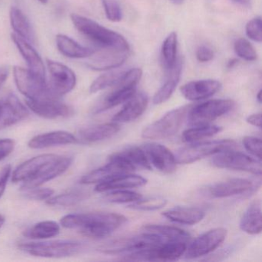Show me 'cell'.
I'll use <instances>...</instances> for the list:
<instances>
[{"instance_id":"obj_1","label":"cell","mask_w":262,"mask_h":262,"mask_svg":"<svg viewBox=\"0 0 262 262\" xmlns=\"http://www.w3.org/2000/svg\"><path fill=\"white\" fill-rule=\"evenodd\" d=\"M127 217L110 212H91L64 216L60 223L64 228L76 229L86 237L103 238L113 234L124 224Z\"/></svg>"},{"instance_id":"obj_2","label":"cell","mask_w":262,"mask_h":262,"mask_svg":"<svg viewBox=\"0 0 262 262\" xmlns=\"http://www.w3.org/2000/svg\"><path fill=\"white\" fill-rule=\"evenodd\" d=\"M70 18L75 28L81 34L102 48L129 51L128 41L119 33L80 15L73 13Z\"/></svg>"},{"instance_id":"obj_3","label":"cell","mask_w":262,"mask_h":262,"mask_svg":"<svg viewBox=\"0 0 262 262\" xmlns=\"http://www.w3.org/2000/svg\"><path fill=\"white\" fill-rule=\"evenodd\" d=\"M142 76L141 69L134 68L125 72L123 77L115 85L114 90L101 99L93 108V113H102L127 102L136 93V86Z\"/></svg>"},{"instance_id":"obj_4","label":"cell","mask_w":262,"mask_h":262,"mask_svg":"<svg viewBox=\"0 0 262 262\" xmlns=\"http://www.w3.org/2000/svg\"><path fill=\"white\" fill-rule=\"evenodd\" d=\"M191 105H184L174 108L156 122L147 125L142 133L146 139H165L176 135L188 117Z\"/></svg>"},{"instance_id":"obj_5","label":"cell","mask_w":262,"mask_h":262,"mask_svg":"<svg viewBox=\"0 0 262 262\" xmlns=\"http://www.w3.org/2000/svg\"><path fill=\"white\" fill-rule=\"evenodd\" d=\"M19 248L24 252L37 257L62 258L76 255L83 250V245L74 241L21 243Z\"/></svg>"},{"instance_id":"obj_6","label":"cell","mask_w":262,"mask_h":262,"mask_svg":"<svg viewBox=\"0 0 262 262\" xmlns=\"http://www.w3.org/2000/svg\"><path fill=\"white\" fill-rule=\"evenodd\" d=\"M235 147L236 142L231 139L195 142L178 150L174 156L177 164H191L208 156L233 150Z\"/></svg>"},{"instance_id":"obj_7","label":"cell","mask_w":262,"mask_h":262,"mask_svg":"<svg viewBox=\"0 0 262 262\" xmlns=\"http://www.w3.org/2000/svg\"><path fill=\"white\" fill-rule=\"evenodd\" d=\"M165 242V240L159 234L145 231L131 237H122L113 241L103 246H101L99 251L107 254L134 252L140 250L156 248Z\"/></svg>"},{"instance_id":"obj_8","label":"cell","mask_w":262,"mask_h":262,"mask_svg":"<svg viewBox=\"0 0 262 262\" xmlns=\"http://www.w3.org/2000/svg\"><path fill=\"white\" fill-rule=\"evenodd\" d=\"M234 106V102L231 99H213L191 106L187 118L190 125H207L227 114Z\"/></svg>"},{"instance_id":"obj_9","label":"cell","mask_w":262,"mask_h":262,"mask_svg":"<svg viewBox=\"0 0 262 262\" xmlns=\"http://www.w3.org/2000/svg\"><path fill=\"white\" fill-rule=\"evenodd\" d=\"M211 164L219 168L245 171L256 176H261V161L233 150L214 155L211 159Z\"/></svg>"},{"instance_id":"obj_10","label":"cell","mask_w":262,"mask_h":262,"mask_svg":"<svg viewBox=\"0 0 262 262\" xmlns=\"http://www.w3.org/2000/svg\"><path fill=\"white\" fill-rule=\"evenodd\" d=\"M13 76L18 90L27 99H39L55 96L49 90L47 81L40 79L30 70L16 66L13 67Z\"/></svg>"},{"instance_id":"obj_11","label":"cell","mask_w":262,"mask_h":262,"mask_svg":"<svg viewBox=\"0 0 262 262\" xmlns=\"http://www.w3.org/2000/svg\"><path fill=\"white\" fill-rule=\"evenodd\" d=\"M47 64L50 74V82H47L50 93L59 98L73 91L76 85L74 72L67 66L52 59H47Z\"/></svg>"},{"instance_id":"obj_12","label":"cell","mask_w":262,"mask_h":262,"mask_svg":"<svg viewBox=\"0 0 262 262\" xmlns=\"http://www.w3.org/2000/svg\"><path fill=\"white\" fill-rule=\"evenodd\" d=\"M227 230L223 228H214L199 236L187 247L185 258L194 259L207 255L217 249L226 238Z\"/></svg>"},{"instance_id":"obj_13","label":"cell","mask_w":262,"mask_h":262,"mask_svg":"<svg viewBox=\"0 0 262 262\" xmlns=\"http://www.w3.org/2000/svg\"><path fill=\"white\" fill-rule=\"evenodd\" d=\"M27 105L35 114L44 119H55L73 116V110L59 100V97L48 96L39 99H27Z\"/></svg>"},{"instance_id":"obj_14","label":"cell","mask_w":262,"mask_h":262,"mask_svg":"<svg viewBox=\"0 0 262 262\" xmlns=\"http://www.w3.org/2000/svg\"><path fill=\"white\" fill-rule=\"evenodd\" d=\"M58 156L55 154H43L26 161L13 171L12 180L15 183H26L33 180Z\"/></svg>"},{"instance_id":"obj_15","label":"cell","mask_w":262,"mask_h":262,"mask_svg":"<svg viewBox=\"0 0 262 262\" xmlns=\"http://www.w3.org/2000/svg\"><path fill=\"white\" fill-rule=\"evenodd\" d=\"M29 111L13 94L7 96L0 102V130L5 129L27 119Z\"/></svg>"},{"instance_id":"obj_16","label":"cell","mask_w":262,"mask_h":262,"mask_svg":"<svg viewBox=\"0 0 262 262\" xmlns=\"http://www.w3.org/2000/svg\"><path fill=\"white\" fill-rule=\"evenodd\" d=\"M150 164L164 174H171L176 170V156L165 145L161 144L147 143L143 146Z\"/></svg>"},{"instance_id":"obj_17","label":"cell","mask_w":262,"mask_h":262,"mask_svg":"<svg viewBox=\"0 0 262 262\" xmlns=\"http://www.w3.org/2000/svg\"><path fill=\"white\" fill-rule=\"evenodd\" d=\"M132 171L133 170L126 164L110 156L106 165L85 174L81 179L80 182L82 184H99Z\"/></svg>"},{"instance_id":"obj_18","label":"cell","mask_w":262,"mask_h":262,"mask_svg":"<svg viewBox=\"0 0 262 262\" xmlns=\"http://www.w3.org/2000/svg\"><path fill=\"white\" fill-rule=\"evenodd\" d=\"M129 51L104 49L100 53L90 56L87 66L96 71H106L120 67L126 61Z\"/></svg>"},{"instance_id":"obj_19","label":"cell","mask_w":262,"mask_h":262,"mask_svg":"<svg viewBox=\"0 0 262 262\" xmlns=\"http://www.w3.org/2000/svg\"><path fill=\"white\" fill-rule=\"evenodd\" d=\"M222 89V83L214 79H202L188 82L181 87L182 96L189 101H199L214 96Z\"/></svg>"},{"instance_id":"obj_20","label":"cell","mask_w":262,"mask_h":262,"mask_svg":"<svg viewBox=\"0 0 262 262\" xmlns=\"http://www.w3.org/2000/svg\"><path fill=\"white\" fill-rule=\"evenodd\" d=\"M73 159L68 156H58L54 161L50 162L40 174L30 182L23 184L22 190L31 189L41 186L46 182L53 180L55 178L63 174L71 165Z\"/></svg>"},{"instance_id":"obj_21","label":"cell","mask_w":262,"mask_h":262,"mask_svg":"<svg viewBox=\"0 0 262 262\" xmlns=\"http://www.w3.org/2000/svg\"><path fill=\"white\" fill-rule=\"evenodd\" d=\"M148 104V97L145 93H136L130 98L122 110L113 118L116 123H128L140 117L146 110Z\"/></svg>"},{"instance_id":"obj_22","label":"cell","mask_w":262,"mask_h":262,"mask_svg":"<svg viewBox=\"0 0 262 262\" xmlns=\"http://www.w3.org/2000/svg\"><path fill=\"white\" fill-rule=\"evenodd\" d=\"M11 37L12 40L13 41L19 53L27 62L29 70L36 76H39L40 79L47 81V74H46L43 61L39 53L33 48V46L30 45L28 41L25 40L18 35L12 34Z\"/></svg>"},{"instance_id":"obj_23","label":"cell","mask_w":262,"mask_h":262,"mask_svg":"<svg viewBox=\"0 0 262 262\" xmlns=\"http://www.w3.org/2000/svg\"><path fill=\"white\" fill-rule=\"evenodd\" d=\"M252 182L245 179H231L214 184L208 187V192L214 199H223L249 191L252 189Z\"/></svg>"},{"instance_id":"obj_24","label":"cell","mask_w":262,"mask_h":262,"mask_svg":"<svg viewBox=\"0 0 262 262\" xmlns=\"http://www.w3.org/2000/svg\"><path fill=\"white\" fill-rule=\"evenodd\" d=\"M120 130V126L116 122L99 124L79 130L78 142L93 144L106 140L116 136Z\"/></svg>"},{"instance_id":"obj_25","label":"cell","mask_w":262,"mask_h":262,"mask_svg":"<svg viewBox=\"0 0 262 262\" xmlns=\"http://www.w3.org/2000/svg\"><path fill=\"white\" fill-rule=\"evenodd\" d=\"M77 138L71 133L65 131H55L39 135L30 139L28 145L33 149H42L58 145L77 144Z\"/></svg>"},{"instance_id":"obj_26","label":"cell","mask_w":262,"mask_h":262,"mask_svg":"<svg viewBox=\"0 0 262 262\" xmlns=\"http://www.w3.org/2000/svg\"><path fill=\"white\" fill-rule=\"evenodd\" d=\"M187 243L183 242H166L156 248L147 250V260L171 261L180 258L185 254Z\"/></svg>"},{"instance_id":"obj_27","label":"cell","mask_w":262,"mask_h":262,"mask_svg":"<svg viewBox=\"0 0 262 262\" xmlns=\"http://www.w3.org/2000/svg\"><path fill=\"white\" fill-rule=\"evenodd\" d=\"M162 215L174 223L194 225L203 220L205 212L196 207L178 206L166 210Z\"/></svg>"},{"instance_id":"obj_28","label":"cell","mask_w":262,"mask_h":262,"mask_svg":"<svg viewBox=\"0 0 262 262\" xmlns=\"http://www.w3.org/2000/svg\"><path fill=\"white\" fill-rule=\"evenodd\" d=\"M146 179L142 176L133 174L132 173L121 174L113 178L106 182L98 184L95 188L97 192H105L113 190L128 189V188H139L146 185Z\"/></svg>"},{"instance_id":"obj_29","label":"cell","mask_w":262,"mask_h":262,"mask_svg":"<svg viewBox=\"0 0 262 262\" xmlns=\"http://www.w3.org/2000/svg\"><path fill=\"white\" fill-rule=\"evenodd\" d=\"M240 228L248 234L256 235L262 231L261 204L254 201L250 204L240 221Z\"/></svg>"},{"instance_id":"obj_30","label":"cell","mask_w":262,"mask_h":262,"mask_svg":"<svg viewBox=\"0 0 262 262\" xmlns=\"http://www.w3.org/2000/svg\"><path fill=\"white\" fill-rule=\"evenodd\" d=\"M112 157L122 161L124 163L133 168V171L137 168L151 170V165L147 158L145 151L137 146L128 147L122 151L112 154Z\"/></svg>"},{"instance_id":"obj_31","label":"cell","mask_w":262,"mask_h":262,"mask_svg":"<svg viewBox=\"0 0 262 262\" xmlns=\"http://www.w3.org/2000/svg\"><path fill=\"white\" fill-rule=\"evenodd\" d=\"M56 46L58 50L63 56L71 59L90 58L95 51L88 47H83L76 41L63 34L56 36Z\"/></svg>"},{"instance_id":"obj_32","label":"cell","mask_w":262,"mask_h":262,"mask_svg":"<svg viewBox=\"0 0 262 262\" xmlns=\"http://www.w3.org/2000/svg\"><path fill=\"white\" fill-rule=\"evenodd\" d=\"M182 70V62L177 61L174 67L168 72L169 74L168 75L165 83L155 94L152 99L155 105L164 103L171 98L180 81Z\"/></svg>"},{"instance_id":"obj_33","label":"cell","mask_w":262,"mask_h":262,"mask_svg":"<svg viewBox=\"0 0 262 262\" xmlns=\"http://www.w3.org/2000/svg\"><path fill=\"white\" fill-rule=\"evenodd\" d=\"M10 24L16 35L29 42H34L35 36L31 24L22 10L13 7L10 12Z\"/></svg>"},{"instance_id":"obj_34","label":"cell","mask_w":262,"mask_h":262,"mask_svg":"<svg viewBox=\"0 0 262 262\" xmlns=\"http://www.w3.org/2000/svg\"><path fill=\"white\" fill-rule=\"evenodd\" d=\"M145 231L159 234L165 242H189L190 234L177 227L162 225H147L143 227Z\"/></svg>"},{"instance_id":"obj_35","label":"cell","mask_w":262,"mask_h":262,"mask_svg":"<svg viewBox=\"0 0 262 262\" xmlns=\"http://www.w3.org/2000/svg\"><path fill=\"white\" fill-rule=\"evenodd\" d=\"M60 231L59 224L53 221L39 222L26 230L24 236L31 239H47L57 236Z\"/></svg>"},{"instance_id":"obj_36","label":"cell","mask_w":262,"mask_h":262,"mask_svg":"<svg viewBox=\"0 0 262 262\" xmlns=\"http://www.w3.org/2000/svg\"><path fill=\"white\" fill-rule=\"evenodd\" d=\"M178 35L176 32L170 33L162 46V62L165 70L170 71L177 62Z\"/></svg>"},{"instance_id":"obj_37","label":"cell","mask_w":262,"mask_h":262,"mask_svg":"<svg viewBox=\"0 0 262 262\" xmlns=\"http://www.w3.org/2000/svg\"><path fill=\"white\" fill-rule=\"evenodd\" d=\"M222 128L217 125H202L185 130L182 134V139L185 142L193 143L207 138L212 137L222 132Z\"/></svg>"},{"instance_id":"obj_38","label":"cell","mask_w":262,"mask_h":262,"mask_svg":"<svg viewBox=\"0 0 262 262\" xmlns=\"http://www.w3.org/2000/svg\"><path fill=\"white\" fill-rule=\"evenodd\" d=\"M125 72L123 70H113L101 75L90 85V93H96L110 87L115 86L123 77Z\"/></svg>"},{"instance_id":"obj_39","label":"cell","mask_w":262,"mask_h":262,"mask_svg":"<svg viewBox=\"0 0 262 262\" xmlns=\"http://www.w3.org/2000/svg\"><path fill=\"white\" fill-rule=\"evenodd\" d=\"M88 194L81 191H73L53 196L47 199V204L51 206L70 207L77 205L86 199Z\"/></svg>"},{"instance_id":"obj_40","label":"cell","mask_w":262,"mask_h":262,"mask_svg":"<svg viewBox=\"0 0 262 262\" xmlns=\"http://www.w3.org/2000/svg\"><path fill=\"white\" fill-rule=\"evenodd\" d=\"M167 200L162 197H149L130 203L128 208L137 211H151L160 209L166 205Z\"/></svg>"},{"instance_id":"obj_41","label":"cell","mask_w":262,"mask_h":262,"mask_svg":"<svg viewBox=\"0 0 262 262\" xmlns=\"http://www.w3.org/2000/svg\"><path fill=\"white\" fill-rule=\"evenodd\" d=\"M110 191L111 192L108 193L105 195V199L107 202H111V203H133L142 198L139 193L129 191V190L119 189Z\"/></svg>"},{"instance_id":"obj_42","label":"cell","mask_w":262,"mask_h":262,"mask_svg":"<svg viewBox=\"0 0 262 262\" xmlns=\"http://www.w3.org/2000/svg\"><path fill=\"white\" fill-rule=\"evenodd\" d=\"M234 50L238 57L246 61H255L257 59V53L251 42L246 39L240 38L234 44Z\"/></svg>"},{"instance_id":"obj_43","label":"cell","mask_w":262,"mask_h":262,"mask_svg":"<svg viewBox=\"0 0 262 262\" xmlns=\"http://www.w3.org/2000/svg\"><path fill=\"white\" fill-rule=\"evenodd\" d=\"M107 19L111 22H120L122 19V11L116 0H102Z\"/></svg>"},{"instance_id":"obj_44","label":"cell","mask_w":262,"mask_h":262,"mask_svg":"<svg viewBox=\"0 0 262 262\" xmlns=\"http://www.w3.org/2000/svg\"><path fill=\"white\" fill-rule=\"evenodd\" d=\"M261 27L262 22L260 16H257L251 19L245 27L247 36L251 40L260 43L262 41Z\"/></svg>"},{"instance_id":"obj_45","label":"cell","mask_w":262,"mask_h":262,"mask_svg":"<svg viewBox=\"0 0 262 262\" xmlns=\"http://www.w3.org/2000/svg\"><path fill=\"white\" fill-rule=\"evenodd\" d=\"M243 145L250 154L261 161L262 143L260 139L254 136H245L243 139Z\"/></svg>"},{"instance_id":"obj_46","label":"cell","mask_w":262,"mask_h":262,"mask_svg":"<svg viewBox=\"0 0 262 262\" xmlns=\"http://www.w3.org/2000/svg\"><path fill=\"white\" fill-rule=\"evenodd\" d=\"M24 194L25 198L30 200L43 201L47 200L53 196L54 191L52 188H31V189L25 190Z\"/></svg>"},{"instance_id":"obj_47","label":"cell","mask_w":262,"mask_h":262,"mask_svg":"<svg viewBox=\"0 0 262 262\" xmlns=\"http://www.w3.org/2000/svg\"><path fill=\"white\" fill-rule=\"evenodd\" d=\"M15 148V142L11 139H0V161L8 157Z\"/></svg>"},{"instance_id":"obj_48","label":"cell","mask_w":262,"mask_h":262,"mask_svg":"<svg viewBox=\"0 0 262 262\" xmlns=\"http://www.w3.org/2000/svg\"><path fill=\"white\" fill-rule=\"evenodd\" d=\"M196 58L200 62H208L214 58V52L206 46L199 47L196 51Z\"/></svg>"},{"instance_id":"obj_49","label":"cell","mask_w":262,"mask_h":262,"mask_svg":"<svg viewBox=\"0 0 262 262\" xmlns=\"http://www.w3.org/2000/svg\"><path fill=\"white\" fill-rule=\"evenodd\" d=\"M11 165H6L0 171V198L2 197L4 193L5 192L7 188V182L11 174Z\"/></svg>"},{"instance_id":"obj_50","label":"cell","mask_w":262,"mask_h":262,"mask_svg":"<svg viewBox=\"0 0 262 262\" xmlns=\"http://www.w3.org/2000/svg\"><path fill=\"white\" fill-rule=\"evenodd\" d=\"M246 122L253 126L261 128V113H256L251 116H248L246 119Z\"/></svg>"},{"instance_id":"obj_51","label":"cell","mask_w":262,"mask_h":262,"mask_svg":"<svg viewBox=\"0 0 262 262\" xmlns=\"http://www.w3.org/2000/svg\"><path fill=\"white\" fill-rule=\"evenodd\" d=\"M9 70L7 67H2L0 68V88L4 85V82L8 78Z\"/></svg>"},{"instance_id":"obj_52","label":"cell","mask_w":262,"mask_h":262,"mask_svg":"<svg viewBox=\"0 0 262 262\" xmlns=\"http://www.w3.org/2000/svg\"><path fill=\"white\" fill-rule=\"evenodd\" d=\"M238 62L237 59H231L228 61V63H227V67L228 68L231 69L234 67V66H235L237 64V62Z\"/></svg>"},{"instance_id":"obj_53","label":"cell","mask_w":262,"mask_h":262,"mask_svg":"<svg viewBox=\"0 0 262 262\" xmlns=\"http://www.w3.org/2000/svg\"><path fill=\"white\" fill-rule=\"evenodd\" d=\"M234 2L237 3V4H242V5L247 6L250 4V1L251 0H233Z\"/></svg>"},{"instance_id":"obj_54","label":"cell","mask_w":262,"mask_h":262,"mask_svg":"<svg viewBox=\"0 0 262 262\" xmlns=\"http://www.w3.org/2000/svg\"><path fill=\"white\" fill-rule=\"evenodd\" d=\"M185 0H170V2L172 3L174 5H181L183 4Z\"/></svg>"},{"instance_id":"obj_55","label":"cell","mask_w":262,"mask_h":262,"mask_svg":"<svg viewBox=\"0 0 262 262\" xmlns=\"http://www.w3.org/2000/svg\"><path fill=\"white\" fill-rule=\"evenodd\" d=\"M256 98H257V102H258L259 103H261V90H260V91L257 93Z\"/></svg>"},{"instance_id":"obj_56","label":"cell","mask_w":262,"mask_h":262,"mask_svg":"<svg viewBox=\"0 0 262 262\" xmlns=\"http://www.w3.org/2000/svg\"><path fill=\"white\" fill-rule=\"evenodd\" d=\"M4 223H5V217L0 214V228H2Z\"/></svg>"},{"instance_id":"obj_57","label":"cell","mask_w":262,"mask_h":262,"mask_svg":"<svg viewBox=\"0 0 262 262\" xmlns=\"http://www.w3.org/2000/svg\"><path fill=\"white\" fill-rule=\"evenodd\" d=\"M37 1L42 4H46L48 3V0H37Z\"/></svg>"}]
</instances>
